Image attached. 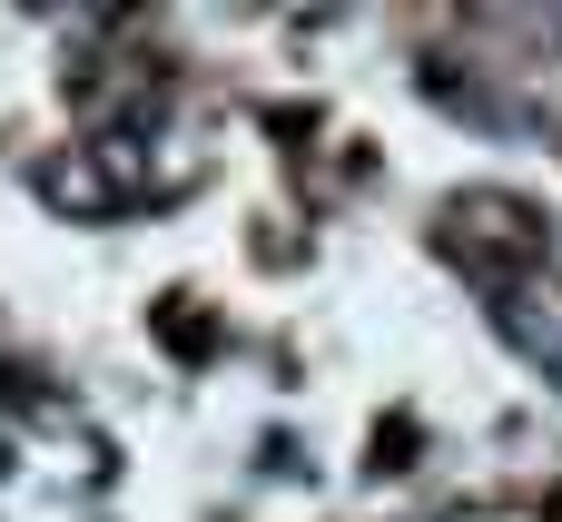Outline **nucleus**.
<instances>
[{"mask_svg": "<svg viewBox=\"0 0 562 522\" xmlns=\"http://www.w3.org/2000/svg\"><path fill=\"white\" fill-rule=\"evenodd\" d=\"M138 128H119V138H99V148H79L69 168H49V197L59 207H79V217H109V207H128L138 197Z\"/></svg>", "mask_w": 562, "mask_h": 522, "instance_id": "nucleus-1", "label": "nucleus"}]
</instances>
